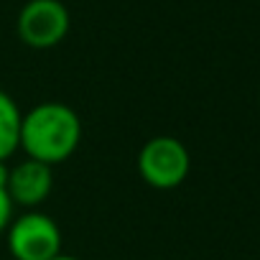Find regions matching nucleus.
Listing matches in <instances>:
<instances>
[{"mask_svg": "<svg viewBox=\"0 0 260 260\" xmlns=\"http://www.w3.org/2000/svg\"><path fill=\"white\" fill-rule=\"evenodd\" d=\"M82 138L79 115L61 102H44L21 117V148L46 166L67 161Z\"/></svg>", "mask_w": 260, "mask_h": 260, "instance_id": "obj_1", "label": "nucleus"}, {"mask_svg": "<svg viewBox=\"0 0 260 260\" xmlns=\"http://www.w3.org/2000/svg\"><path fill=\"white\" fill-rule=\"evenodd\" d=\"M8 250L16 260H51L61 252V230L49 214L28 212L8 224Z\"/></svg>", "mask_w": 260, "mask_h": 260, "instance_id": "obj_2", "label": "nucleus"}, {"mask_svg": "<svg viewBox=\"0 0 260 260\" xmlns=\"http://www.w3.org/2000/svg\"><path fill=\"white\" fill-rule=\"evenodd\" d=\"M189 151L171 136L151 138L138 156V171L156 189H174L189 174Z\"/></svg>", "mask_w": 260, "mask_h": 260, "instance_id": "obj_3", "label": "nucleus"}, {"mask_svg": "<svg viewBox=\"0 0 260 260\" xmlns=\"http://www.w3.org/2000/svg\"><path fill=\"white\" fill-rule=\"evenodd\" d=\"M69 31V13L59 0H28L18 13V36L34 49L56 46Z\"/></svg>", "mask_w": 260, "mask_h": 260, "instance_id": "obj_4", "label": "nucleus"}, {"mask_svg": "<svg viewBox=\"0 0 260 260\" xmlns=\"http://www.w3.org/2000/svg\"><path fill=\"white\" fill-rule=\"evenodd\" d=\"M51 166L26 158L8 174L6 191L18 207H39L51 194Z\"/></svg>", "mask_w": 260, "mask_h": 260, "instance_id": "obj_5", "label": "nucleus"}, {"mask_svg": "<svg viewBox=\"0 0 260 260\" xmlns=\"http://www.w3.org/2000/svg\"><path fill=\"white\" fill-rule=\"evenodd\" d=\"M21 117L16 100L0 89V161L11 158L21 148Z\"/></svg>", "mask_w": 260, "mask_h": 260, "instance_id": "obj_6", "label": "nucleus"}, {"mask_svg": "<svg viewBox=\"0 0 260 260\" xmlns=\"http://www.w3.org/2000/svg\"><path fill=\"white\" fill-rule=\"evenodd\" d=\"M13 199L8 197V191L0 186V232H3L11 222H13Z\"/></svg>", "mask_w": 260, "mask_h": 260, "instance_id": "obj_7", "label": "nucleus"}, {"mask_svg": "<svg viewBox=\"0 0 260 260\" xmlns=\"http://www.w3.org/2000/svg\"><path fill=\"white\" fill-rule=\"evenodd\" d=\"M8 174H11V169L6 166V161H0V186H3V189L8 184Z\"/></svg>", "mask_w": 260, "mask_h": 260, "instance_id": "obj_8", "label": "nucleus"}, {"mask_svg": "<svg viewBox=\"0 0 260 260\" xmlns=\"http://www.w3.org/2000/svg\"><path fill=\"white\" fill-rule=\"evenodd\" d=\"M51 260H79V257H72V255H61V252H59V255L51 257Z\"/></svg>", "mask_w": 260, "mask_h": 260, "instance_id": "obj_9", "label": "nucleus"}]
</instances>
